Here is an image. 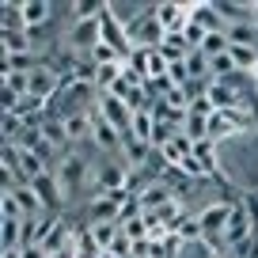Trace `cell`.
I'll return each instance as SVG.
<instances>
[{
	"label": "cell",
	"mask_w": 258,
	"mask_h": 258,
	"mask_svg": "<svg viewBox=\"0 0 258 258\" xmlns=\"http://www.w3.org/2000/svg\"><path fill=\"white\" fill-rule=\"evenodd\" d=\"M228 217H232V202H213L198 213V224H202V243L220 254L224 250V228H228Z\"/></svg>",
	"instance_id": "6da1fadb"
},
{
	"label": "cell",
	"mask_w": 258,
	"mask_h": 258,
	"mask_svg": "<svg viewBox=\"0 0 258 258\" xmlns=\"http://www.w3.org/2000/svg\"><path fill=\"white\" fill-rule=\"evenodd\" d=\"M129 69H133V73L141 76V80L145 84H156V80H163V76H167V57L160 53V49H133V53H129Z\"/></svg>",
	"instance_id": "7a4b0ae2"
},
{
	"label": "cell",
	"mask_w": 258,
	"mask_h": 258,
	"mask_svg": "<svg viewBox=\"0 0 258 258\" xmlns=\"http://www.w3.org/2000/svg\"><path fill=\"white\" fill-rule=\"evenodd\" d=\"M95 110L103 114V118L110 121L114 129H118L121 137H125V133H133V110H129V106L121 103V99L114 95V91H99V99H95Z\"/></svg>",
	"instance_id": "3957f363"
},
{
	"label": "cell",
	"mask_w": 258,
	"mask_h": 258,
	"mask_svg": "<svg viewBox=\"0 0 258 258\" xmlns=\"http://www.w3.org/2000/svg\"><path fill=\"white\" fill-rule=\"evenodd\" d=\"M250 235H254V220H250L247 205L232 202V217H228V228H224V250H235L239 243H247Z\"/></svg>",
	"instance_id": "277c9868"
},
{
	"label": "cell",
	"mask_w": 258,
	"mask_h": 258,
	"mask_svg": "<svg viewBox=\"0 0 258 258\" xmlns=\"http://www.w3.org/2000/svg\"><path fill=\"white\" fill-rule=\"evenodd\" d=\"M31 190L42 198V205H46L49 213H61V205H64V194H61V182H57V175H53V171H42V175L31 182Z\"/></svg>",
	"instance_id": "5b68a950"
},
{
	"label": "cell",
	"mask_w": 258,
	"mask_h": 258,
	"mask_svg": "<svg viewBox=\"0 0 258 258\" xmlns=\"http://www.w3.org/2000/svg\"><path fill=\"white\" fill-rule=\"evenodd\" d=\"M53 8L49 0H19V12H23V27L27 31H46V23L53 19Z\"/></svg>",
	"instance_id": "8992f818"
},
{
	"label": "cell",
	"mask_w": 258,
	"mask_h": 258,
	"mask_svg": "<svg viewBox=\"0 0 258 258\" xmlns=\"http://www.w3.org/2000/svg\"><path fill=\"white\" fill-rule=\"evenodd\" d=\"M156 19H160V27L167 34L182 31L186 23H190V8L186 4H175V0H163V4H156Z\"/></svg>",
	"instance_id": "52a82bcc"
},
{
	"label": "cell",
	"mask_w": 258,
	"mask_h": 258,
	"mask_svg": "<svg viewBox=\"0 0 258 258\" xmlns=\"http://www.w3.org/2000/svg\"><path fill=\"white\" fill-rule=\"evenodd\" d=\"M235 125H239V110H232V114H220V110H217V114L209 118V141L217 145L220 137H232Z\"/></svg>",
	"instance_id": "ba28073f"
},
{
	"label": "cell",
	"mask_w": 258,
	"mask_h": 258,
	"mask_svg": "<svg viewBox=\"0 0 258 258\" xmlns=\"http://www.w3.org/2000/svg\"><path fill=\"white\" fill-rule=\"evenodd\" d=\"M0 46H4V57L34 53V42L27 38V31H4V34H0Z\"/></svg>",
	"instance_id": "9c48e42d"
},
{
	"label": "cell",
	"mask_w": 258,
	"mask_h": 258,
	"mask_svg": "<svg viewBox=\"0 0 258 258\" xmlns=\"http://www.w3.org/2000/svg\"><path fill=\"white\" fill-rule=\"evenodd\" d=\"M0 250H23V220H0Z\"/></svg>",
	"instance_id": "30bf717a"
},
{
	"label": "cell",
	"mask_w": 258,
	"mask_h": 258,
	"mask_svg": "<svg viewBox=\"0 0 258 258\" xmlns=\"http://www.w3.org/2000/svg\"><path fill=\"white\" fill-rule=\"evenodd\" d=\"M73 250H76V258H103V247H99V243L91 239L88 224H76V239H73Z\"/></svg>",
	"instance_id": "8fae6325"
},
{
	"label": "cell",
	"mask_w": 258,
	"mask_h": 258,
	"mask_svg": "<svg viewBox=\"0 0 258 258\" xmlns=\"http://www.w3.org/2000/svg\"><path fill=\"white\" fill-rule=\"evenodd\" d=\"M16 198H19V209H23V217L31 220V217H46V205H42V198L31 190V186H16Z\"/></svg>",
	"instance_id": "7c38bea8"
},
{
	"label": "cell",
	"mask_w": 258,
	"mask_h": 258,
	"mask_svg": "<svg viewBox=\"0 0 258 258\" xmlns=\"http://www.w3.org/2000/svg\"><path fill=\"white\" fill-rule=\"evenodd\" d=\"M224 34L232 46H254L258 49V23H228Z\"/></svg>",
	"instance_id": "4fadbf2b"
},
{
	"label": "cell",
	"mask_w": 258,
	"mask_h": 258,
	"mask_svg": "<svg viewBox=\"0 0 258 258\" xmlns=\"http://www.w3.org/2000/svg\"><path fill=\"white\" fill-rule=\"evenodd\" d=\"M152 133H156V110L145 106V110L133 114V137L145 141V145H152Z\"/></svg>",
	"instance_id": "5bb4252c"
},
{
	"label": "cell",
	"mask_w": 258,
	"mask_h": 258,
	"mask_svg": "<svg viewBox=\"0 0 258 258\" xmlns=\"http://www.w3.org/2000/svg\"><path fill=\"white\" fill-rule=\"evenodd\" d=\"M186 73H190V80H194V84H209V80H213L209 57H205L202 49H194V53L186 57Z\"/></svg>",
	"instance_id": "9a60e30c"
},
{
	"label": "cell",
	"mask_w": 258,
	"mask_h": 258,
	"mask_svg": "<svg viewBox=\"0 0 258 258\" xmlns=\"http://www.w3.org/2000/svg\"><path fill=\"white\" fill-rule=\"evenodd\" d=\"M88 232H91V239H95L103 250H110V243L121 235V224H118V220H106V224H88Z\"/></svg>",
	"instance_id": "2e32d148"
},
{
	"label": "cell",
	"mask_w": 258,
	"mask_h": 258,
	"mask_svg": "<svg viewBox=\"0 0 258 258\" xmlns=\"http://www.w3.org/2000/svg\"><path fill=\"white\" fill-rule=\"evenodd\" d=\"M88 61H91V64H99V69H103V64H125V53H121V49H114L110 42H99V46L91 49Z\"/></svg>",
	"instance_id": "e0dca14e"
},
{
	"label": "cell",
	"mask_w": 258,
	"mask_h": 258,
	"mask_svg": "<svg viewBox=\"0 0 258 258\" xmlns=\"http://www.w3.org/2000/svg\"><path fill=\"white\" fill-rule=\"evenodd\" d=\"M0 220H27L23 209H19L16 190H0Z\"/></svg>",
	"instance_id": "ac0fdd59"
},
{
	"label": "cell",
	"mask_w": 258,
	"mask_h": 258,
	"mask_svg": "<svg viewBox=\"0 0 258 258\" xmlns=\"http://www.w3.org/2000/svg\"><path fill=\"white\" fill-rule=\"evenodd\" d=\"M121 232H125L133 243H148V224H145V213H141V217H133V220H125V224H121Z\"/></svg>",
	"instance_id": "d6986e66"
},
{
	"label": "cell",
	"mask_w": 258,
	"mask_h": 258,
	"mask_svg": "<svg viewBox=\"0 0 258 258\" xmlns=\"http://www.w3.org/2000/svg\"><path fill=\"white\" fill-rule=\"evenodd\" d=\"M228 34H205V42H202V53L205 57H220V53H228Z\"/></svg>",
	"instance_id": "ffe728a7"
},
{
	"label": "cell",
	"mask_w": 258,
	"mask_h": 258,
	"mask_svg": "<svg viewBox=\"0 0 258 258\" xmlns=\"http://www.w3.org/2000/svg\"><path fill=\"white\" fill-rule=\"evenodd\" d=\"M178 239L182 243H202V224H198V217H186L182 224H178Z\"/></svg>",
	"instance_id": "44dd1931"
},
{
	"label": "cell",
	"mask_w": 258,
	"mask_h": 258,
	"mask_svg": "<svg viewBox=\"0 0 258 258\" xmlns=\"http://www.w3.org/2000/svg\"><path fill=\"white\" fill-rule=\"evenodd\" d=\"M49 258H76V250L69 247V250H57V254H49Z\"/></svg>",
	"instance_id": "7402d4cb"
},
{
	"label": "cell",
	"mask_w": 258,
	"mask_h": 258,
	"mask_svg": "<svg viewBox=\"0 0 258 258\" xmlns=\"http://www.w3.org/2000/svg\"><path fill=\"white\" fill-rule=\"evenodd\" d=\"M0 258H23V250H4Z\"/></svg>",
	"instance_id": "603a6c76"
},
{
	"label": "cell",
	"mask_w": 258,
	"mask_h": 258,
	"mask_svg": "<svg viewBox=\"0 0 258 258\" xmlns=\"http://www.w3.org/2000/svg\"><path fill=\"white\" fill-rule=\"evenodd\" d=\"M103 258H118V254H110V250H103Z\"/></svg>",
	"instance_id": "cb8c5ba5"
}]
</instances>
